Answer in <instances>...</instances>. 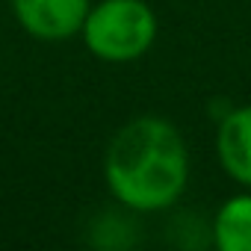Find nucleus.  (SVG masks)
Instances as JSON below:
<instances>
[{
  "mask_svg": "<svg viewBox=\"0 0 251 251\" xmlns=\"http://www.w3.org/2000/svg\"><path fill=\"white\" fill-rule=\"evenodd\" d=\"M103 183L115 204L163 213L189 186V148L169 118L136 115L112 133L103 151Z\"/></svg>",
  "mask_w": 251,
  "mask_h": 251,
  "instance_id": "f257e3e1",
  "label": "nucleus"
},
{
  "mask_svg": "<svg viewBox=\"0 0 251 251\" xmlns=\"http://www.w3.org/2000/svg\"><path fill=\"white\" fill-rule=\"evenodd\" d=\"M160 36V18L148 0H98L92 3L80 39L86 50L112 65L142 59Z\"/></svg>",
  "mask_w": 251,
  "mask_h": 251,
  "instance_id": "f03ea898",
  "label": "nucleus"
},
{
  "mask_svg": "<svg viewBox=\"0 0 251 251\" xmlns=\"http://www.w3.org/2000/svg\"><path fill=\"white\" fill-rule=\"evenodd\" d=\"M21 30L45 45H59L80 36L92 0H9Z\"/></svg>",
  "mask_w": 251,
  "mask_h": 251,
  "instance_id": "7ed1b4c3",
  "label": "nucleus"
},
{
  "mask_svg": "<svg viewBox=\"0 0 251 251\" xmlns=\"http://www.w3.org/2000/svg\"><path fill=\"white\" fill-rule=\"evenodd\" d=\"M216 160L242 189H251V103L233 106L216 127Z\"/></svg>",
  "mask_w": 251,
  "mask_h": 251,
  "instance_id": "20e7f679",
  "label": "nucleus"
},
{
  "mask_svg": "<svg viewBox=\"0 0 251 251\" xmlns=\"http://www.w3.org/2000/svg\"><path fill=\"white\" fill-rule=\"evenodd\" d=\"M210 230L219 251H251V189L225 198L213 216Z\"/></svg>",
  "mask_w": 251,
  "mask_h": 251,
  "instance_id": "39448f33",
  "label": "nucleus"
}]
</instances>
